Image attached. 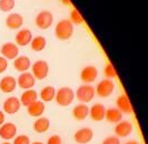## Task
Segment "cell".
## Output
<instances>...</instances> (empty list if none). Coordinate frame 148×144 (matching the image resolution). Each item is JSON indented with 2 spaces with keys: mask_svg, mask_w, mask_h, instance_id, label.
Listing matches in <instances>:
<instances>
[{
  "mask_svg": "<svg viewBox=\"0 0 148 144\" xmlns=\"http://www.w3.org/2000/svg\"><path fill=\"white\" fill-rule=\"evenodd\" d=\"M55 35L59 40H68L74 35V24L68 19L58 21L55 27Z\"/></svg>",
  "mask_w": 148,
  "mask_h": 144,
  "instance_id": "6da1fadb",
  "label": "cell"
},
{
  "mask_svg": "<svg viewBox=\"0 0 148 144\" xmlns=\"http://www.w3.org/2000/svg\"><path fill=\"white\" fill-rule=\"evenodd\" d=\"M55 100L57 104L60 107H68L75 100V92L74 90L69 86H62L58 90H56Z\"/></svg>",
  "mask_w": 148,
  "mask_h": 144,
  "instance_id": "7a4b0ae2",
  "label": "cell"
},
{
  "mask_svg": "<svg viewBox=\"0 0 148 144\" xmlns=\"http://www.w3.org/2000/svg\"><path fill=\"white\" fill-rule=\"evenodd\" d=\"M95 88L92 86H89V84H82L80 86L76 93H75V96L77 98V100H79L82 103L86 104V103H89L90 101H92V99L95 98Z\"/></svg>",
  "mask_w": 148,
  "mask_h": 144,
  "instance_id": "3957f363",
  "label": "cell"
},
{
  "mask_svg": "<svg viewBox=\"0 0 148 144\" xmlns=\"http://www.w3.org/2000/svg\"><path fill=\"white\" fill-rule=\"evenodd\" d=\"M31 74L36 80H44L48 77L49 65L45 60H38L31 65Z\"/></svg>",
  "mask_w": 148,
  "mask_h": 144,
  "instance_id": "277c9868",
  "label": "cell"
},
{
  "mask_svg": "<svg viewBox=\"0 0 148 144\" xmlns=\"http://www.w3.org/2000/svg\"><path fill=\"white\" fill-rule=\"evenodd\" d=\"M35 23L39 29L47 30L50 28L53 23V14L48 10H42L36 16Z\"/></svg>",
  "mask_w": 148,
  "mask_h": 144,
  "instance_id": "5b68a950",
  "label": "cell"
},
{
  "mask_svg": "<svg viewBox=\"0 0 148 144\" xmlns=\"http://www.w3.org/2000/svg\"><path fill=\"white\" fill-rule=\"evenodd\" d=\"M114 91H115V83L112 82V80L109 79L101 80L95 89L96 94L100 98H108L112 94Z\"/></svg>",
  "mask_w": 148,
  "mask_h": 144,
  "instance_id": "8992f818",
  "label": "cell"
},
{
  "mask_svg": "<svg viewBox=\"0 0 148 144\" xmlns=\"http://www.w3.org/2000/svg\"><path fill=\"white\" fill-rule=\"evenodd\" d=\"M94 137V131L90 128H82L74 134V140L77 144H88Z\"/></svg>",
  "mask_w": 148,
  "mask_h": 144,
  "instance_id": "52a82bcc",
  "label": "cell"
},
{
  "mask_svg": "<svg viewBox=\"0 0 148 144\" xmlns=\"http://www.w3.org/2000/svg\"><path fill=\"white\" fill-rule=\"evenodd\" d=\"M1 57H3L7 60H15L19 56V48L16 43L6 42L1 46Z\"/></svg>",
  "mask_w": 148,
  "mask_h": 144,
  "instance_id": "ba28073f",
  "label": "cell"
},
{
  "mask_svg": "<svg viewBox=\"0 0 148 144\" xmlns=\"http://www.w3.org/2000/svg\"><path fill=\"white\" fill-rule=\"evenodd\" d=\"M17 135V125L12 122H5L0 126V137L8 142L14 140Z\"/></svg>",
  "mask_w": 148,
  "mask_h": 144,
  "instance_id": "9c48e42d",
  "label": "cell"
},
{
  "mask_svg": "<svg viewBox=\"0 0 148 144\" xmlns=\"http://www.w3.org/2000/svg\"><path fill=\"white\" fill-rule=\"evenodd\" d=\"M36 84V79L31 74V72H22L17 79V86H19L22 90H29L32 89Z\"/></svg>",
  "mask_w": 148,
  "mask_h": 144,
  "instance_id": "30bf717a",
  "label": "cell"
},
{
  "mask_svg": "<svg viewBox=\"0 0 148 144\" xmlns=\"http://www.w3.org/2000/svg\"><path fill=\"white\" fill-rule=\"evenodd\" d=\"M3 113H7V114H15L17 113L20 108H21V103L18 98L16 96H9L7 98L5 102H3Z\"/></svg>",
  "mask_w": 148,
  "mask_h": 144,
  "instance_id": "8fae6325",
  "label": "cell"
},
{
  "mask_svg": "<svg viewBox=\"0 0 148 144\" xmlns=\"http://www.w3.org/2000/svg\"><path fill=\"white\" fill-rule=\"evenodd\" d=\"M134 126L133 124L129 122V121H124L121 120L120 122H118L116 124L114 132H115V135L120 139V137H127L128 135H130V133L133 132Z\"/></svg>",
  "mask_w": 148,
  "mask_h": 144,
  "instance_id": "7c38bea8",
  "label": "cell"
},
{
  "mask_svg": "<svg viewBox=\"0 0 148 144\" xmlns=\"http://www.w3.org/2000/svg\"><path fill=\"white\" fill-rule=\"evenodd\" d=\"M98 78V70L94 65H87L80 72V79L85 84H89Z\"/></svg>",
  "mask_w": 148,
  "mask_h": 144,
  "instance_id": "4fadbf2b",
  "label": "cell"
},
{
  "mask_svg": "<svg viewBox=\"0 0 148 144\" xmlns=\"http://www.w3.org/2000/svg\"><path fill=\"white\" fill-rule=\"evenodd\" d=\"M117 109L124 114H132L133 113V105L130 103L129 98L127 96V94H120L117 100H116Z\"/></svg>",
  "mask_w": 148,
  "mask_h": 144,
  "instance_id": "5bb4252c",
  "label": "cell"
},
{
  "mask_svg": "<svg viewBox=\"0 0 148 144\" xmlns=\"http://www.w3.org/2000/svg\"><path fill=\"white\" fill-rule=\"evenodd\" d=\"M22 24H23V17L20 14H10L7 16L6 18V26L9 29H12V30H19L21 29Z\"/></svg>",
  "mask_w": 148,
  "mask_h": 144,
  "instance_id": "9a60e30c",
  "label": "cell"
},
{
  "mask_svg": "<svg viewBox=\"0 0 148 144\" xmlns=\"http://www.w3.org/2000/svg\"><path fill=\"white\" fill-rule=\"evenodd\" d=\"M16 44L17 46H21V47H26L30 44L31 39H32V33L29 29H19L17 35H16Z\"/></svg>",
  "mask_w": 148,
  "mask_h": 144,
  "instance_id": "2e32d148",
  "label": "cell"
},
{
  "mask_svg": "<svg viewBox=\"0 0 148 144\" xmlns=\"http://www.w3.org/2000/svg\"><path fill=\"white\" fill-rule=\"evenodd\" d=\"M105 113H106V108L100 103H95L89 108V116L91 118L92 121H103L105 119Z\"/></svg>",
  "mask_w": 148,
  "mask_h": 144,
  "instance_id": "e0dca14e",
  "label": "cell"
},
{
  "mask_svg": "<svg viewBox=\"0 0 148 144\" xmlns=\"http://www.w3.org/2000/svg\"><path fill=\"white\" fill-rule=\"evenodd\" d=\"M17 88V80L11 75H6L0 80V90L3 93H11Z\"/></svg>",
  "mask_w": 148,
  "mask_h": 144,
  "instance_id": "ac0fdd59",
  "label": "cell"
},
{
  "mask_svg": "<svg viewBox=\"0 0 148 144\" xmlns=\"http://www.w3.org/2000/svg\"><path fill=\"white\" fill-rule=\"evenodd\" d=\"M45 110H46L45 103L40 100L35 101L34 103L30 104L29 107H27V112L32 118H40V116H42Z\"/></svg>",
  "mask_w": 148,
  "mask_h": 144,
  "instance_id": "d6986e66",
  "label": "cell"
},
{
  "mask_svg": "<svg viewBox=\"0 0 148 144\" xmlns=\"http://www.w3.org/2000/svg\"><path fill=\"white\" fill-rule=\"evenodd\" d=\"M14 68L19 72H27L31 68V61L27 56H18L14 60Z\"/></svg>",
  "mask_w": 148,
  "mask_h": 144,
  "instance_id": "ffe728a7",
  "label": "cell"
},
{
  "mask_svg": "<svg viewBox=\"0 0 148 144\" xmlns=\"http://www.w3.org/2000/svg\"><path fill=\"white\" fill-rule=\"evenodd\" d=\"M38 100V93L36 90L34 89H29V90H25L22 92L21 96H20V103L23 107H29L31 103H34L35 101Z\"/></svg>",
  "mask_w": 148,
  "mask_h": 144,
  "instance_id": "44dd1931",
  "label": "cell"
},
{
  "mask_svg": "<svg viewBox=\"0 0 148 144\" xmlns=\"http://www.w3.org/2000/svg\"><path fill=\"white\" fill-rule=\"evenodd\" d=\"M89 115V107L87 104H77L73 109V116L77 121H84Z\"/></svg>",
  "mask_w": 148,
  "mask_h": 144,
  "instance_id": "7402d4cb",
  "label": "cell"
},
{
  "mask_svg": "<svg viewBox=\"0 0 148 144\" xmlns=\"http://www.w3.org/2000/svg\"><path fill=\"white\" fill-rule=\"evenodd\" d=\"M105 119L110 123L117 124L123 120V113L119 111L117 108H109L106 109V113H105Z\"/></svg>",
  "mask_w": 148,
  "mask_h": 144,
  "instance_id": "603a6c76",
  "label": "cell"
},
{
  "mask_svg": "<svg viewBox=\"0 0 148 144\" xmlns=\"http://www.w3.org/2000/svg\"><path fill=\"white\" fill-rule=\"evenodd\" d=\"M49 128H50V121H49L48 118L40 116L34 122V131L37 132V133H40V134L47 132L49 130Z\"/></svg>",
  "mask_w": 148,
  "mask_h": 144,
  "instance_id": "cb8c5ba5",
  "label": "cell"
},
{
  "mask_svg": "<svg viewBox=\"0 0 148 144\" xmlns=\"http://www.w3.org/2000/svg\"><path fill=\"white\" fill-rule=\"evenodd\" d=\"M55 95H56V89L52 86H47L41 89L39 96L42 102H50V101L55 100Z\"/></svg>",
  "mask_w": 148,
  "mask_h": 144,
  "instance_id": "d4e9b609",
  "label": "cell"
},
{
  "mask_svg": "<svg viewBox=\"0 0 148 144\" xmlns=\"http://www.w3.org/2000/svg\"><path fill=\"white\" fill-rule=\"evenodd\" d=\"M30 46H31V49L34 51H42L46 48L47 46V40L44 36H37L35 38L31 39V42H30Z\"/></svg>",
  "mask_w": 148,
  "mask_h": 144,
  "instance_id": "484cf974",
  "label": "cell"
},
{
  "mask_svg": "<svg viewBox=\"0 0 148 144\" xmlns=\"http://www.w3.org/2000/svg\"><path fill=\"white\" fill-rule=\"evenodd\" d=\"M70 22L73 24H77V26L84 23V18H82V14L77 9L71 10V12H70Z\"/></svg>",
  "mask_w": 148,
  "mask_h": 144,
  "instance_id": "4316f807",
  "label": "cell"
},
{
  "mask_svg": "<svg viewBox=\"0 0 148 144\" xmlns=\"http://www.w3.org/2000/svg\"><path fill=\"white\" fill-rule=\"evenodd\" d=\"M15 6V0H0V10L3 12H10Z\"/></svg>",
  "mask_w": 148,
  "mask_h": 144,
  "instance_id": "83f0119b",
  "label": "cell"
},
{
  "mask_svg": "<svg viewBox=\"0 0 148 144\" xmlns=\"http://www.w3.org/2000/svg\"><path fill=\"white\" fill-rule=\"evenodd\" d=\"M104 74L107 79L112 80L117 77V71H116L115 67L111 65V63H107L104 69Z\"/></svg>",
  "mask_w": 148,
  "mask_h": 144,
  "instance_id": "f1b7e54d",
  "label": "cell"
},
{
  "mask_svg": "<svg viewBox=\"0 0 148 144\" xmlns=\"http://www.w3.org/2000/svg\"><path fill=\"white\" fill-rule=\"evenodd\" d=\"M12 144H30V139L28 135L26 134H21V135H16L14 139V143Z\"/></svg>",
  "mask_w": 148,
  "mask_h": 144,
  "instance_id": "f546056e",
  "label": "cell"
},
{
  "mask_svg": "<svg viewBox=\"0 0 148 144\" xmlns=\"http://www.w3.org/2000/svg\"><path fill=\"white\" fill-rule=\"evenodd\" d=\"M101 144H120V140L115 135H111V137H106L101 142Z\"/></svg>",
  "mask_w": 148,
  "mask_h": 144,
  "instance_id": "4dcf8cb0",
  "label": "cell"
},
{
  "mask_svg": "<svg viewBox=\"0 0 148 144\" xmlns=\"http://www.w3.org/2000/svg\"><path fill=\"white\" fill-rule=\"evenodd\" d=\"M46 144H62V140L59 135L57 134H53L51 137L47 140V143Z\"/></svg>",
  "mask_w": 148,
  "mask_h": 144,
  "instance_id": "1f68e13d",
  "label": "cell"
},
{
  "mask_svg": "<svg viewBox=\"0 0 148 144\" xmlns=\"http://www.w3.org/2000/svg\"><path fill=\"white\" fill-rule=\"evenodd\" d=\"M8 69V60L3 57H0V74Z\"/></svg>",
  "mask_w": 148,
  "mask_h": 144,
  "instance_id": "d6a6232c",
  "label": "cell"
},
{
  "mask_svg": "<svg viewBox=\"0 0 148 144\" xmlns=\"http://www.w3.org/2000/svg\"><path fill=\"white\" fill-rule=\"evenodd\" d=\"M5 113H3V111H0V126L5 123Z\"/></svg>",
  "mask_w": 148,
  "mask_h": 144,
  "instance_id": "836d02e7",
  "label": "cell"
},
{
  "mask_svg": "<svg viewBox=\"0 0 148 144\" xmlns=\"http://www.w3.org/2000/svg\"><path fill=\"white\" fill-rule=\"evenodd\" d=\"M124 144H140L138 141H136V140H130V141H127L126 143Z\"/></svg>",
  "mask_w": 148,
  "mask_h": 144,
  "instance_id": "e575fe53",
  "label": "cell"
},
{
  "mask_svg": "<svg viewBox=\"0 0 148 144\" xmlns=\"http://www.w3.org/2000/svg\"><path fill=\"white\" fill-rule=\"evenodd\" d=\"M64 5H67V6H69V5H71V1L70 0H60Z\"/></svg>",
  "mask_w": 148,
  "mask_h": 144,
  "instance_id": "d590c367",
  "label": "cell"
},
{
  "mask_svg": "<svg viewBox=\"0 0 148 144\" xmlns=\"http://www.w3.org/2000/svg\"><path fill=\"white\" fill-rule=\"evenodd\" d=\"M30 144H44L42 142H39V141H36V142H32V143H30Z\"/></svg>",
  "mask_w": 148,
  "mask_h": 144,
  "instance_id": "8d00e7d4",
  "label": "cell"
},
{
  "mask_svg": "<svg viewBox=\"0 0 148 144\" xmlns=\"http://www.w3.org/2000/svg\"><path fill=\"white\" fill-rule=\"evenodd\" d=\"M1 144H11V143H9V142H3V143H1Z\"/></svg>",
  "mask_w": 148,
  "mask_h": 144,
  "instance_id": "74e56055",
  "label": "cell"
}]
</instances>
